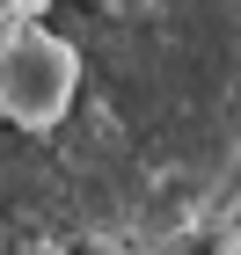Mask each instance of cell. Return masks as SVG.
I'll use <instances>...</instances> for the list:
<instances>
[{"instance_id": "6da1fadb", "label": "cell", "mask_w": 241, "mask_h": 255, "mask_svg": "<svg viewBox=\"0 0 241 255\" xmlns=\"http://www.w3.org/2000/svg\"><path fill=\"white\" fill-rule=\"evenodd\" d=\"M80 51L73 37L22 22L15 37H0V117L15 131H59L80 102Z\"/></svg>"}, {"instance_id": "7a4b0ae2", "label": "cell", "mask_w": 241, "mask_h": 255, "mask_svg": "<svg viewBox=\"0 0 241 255\" xmlns=\"http://www.w3.org/2000/svg\"><path fill=\"white\" fill-rule=\"evenodd\" d=\"M44 7L51 0H0V37H15L22 22H44Z\"/></svg>"}, {"instance_id": "3957f363", "label": "cell", "mask_w": 241, "mask_h": 255, "mask_svg": "<svg viewBox=\"0 0 241 255\" xmlns=\"http://www.w3.org/2000/svg\"><path fill=\"white\" fill-rule=\"evenodd\" d=\"M234 51H241V0H234Z\"/></svg>"}]
</instances>
